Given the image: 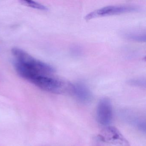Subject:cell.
I'll use <instances>...</instances> for the list:
<instances>
[{"label": "cell", "mask_w": 146, "mask_h": 146, "mask_svg": "<svg viewBox=\"0 0 146 146\" xmlns=\"http://www.w3.org/2000/svg\"><path fill=\"white\" fill-rule=\"evenodd\" d=\"M125 37L129 40L138 42L146 41V35L142 33H129L125 35Z\"/></svg>", "instance_id": "cell-7"}, {"label": "cell", "mask_w": 146, "mask_h": 146, "mask_svg": "<svg viewBox=\"0 0 146 146\" xmlns=\"http://www.w3.org/2000/svg\"><path fill=\"white\" fill-rule=\"evenodd\" d=\"M129 83L135 86H141V87H145V84H146L145 80L141 79L131 80L129 81Z\"/></svg>", "instance_id": "cell-10"}, {"label": "cell", "mask_w": 146, "mask_h": 146, "mask_svg": "<svg viewBox=\"0 0 146 146\" xmlns=\"http://www.w3.org/2000/svg\"><path fill=\"white\" fill-rule=\"evenodd\" d=\"M130 122H131L132 125H134L137 129L142 132H146V123L143 119L137 118L136 117H132L131 119Z\"/></svg>", "instance_id": "cell-8"}, {"label": "cell", "mask_w": 146, "mask_h": 146, "mask_svg": "<svg viewBox=\"0 0 146 146\" xmlns=\"http://www.w3.org/2000/svg\"><path fill=\"white\" fill-rule=\"evenodd\" d=\"M72 94L80 102L88 103L91 101L92 96L89 89L82 83L72 84Z\"/></svg>", "instance_id": "cell-6"}, {"label": "cell", "mask_w": 146, "mask_h": 146, "mask_svg": "<svg viewBox=\"0 0 146 146\" xmlns=\"http://www.w3.org/2000/svg\"><path fill=\"white\" fill-rule=\"evenodd\" d=\"M100 139L112 146H130L129 143L116 128L107 126L99 135Z\"/></svg>", "instance_id": "cell-4"}, {"label": "cell", "mask_w": 146, "mask_h": 146, "mask_svg": "<svg viewBox=\"0 0 146 146\" xmlns=\"http://www.w3.org/2000/svg\"><path fill=\"white\" fill-rule=\"evenodd\" d=\"M139 10V7L135 6H108L90 13L85 16V19L88 21L95 18L134 12Z\"/></svg>", "instance_id": "cell-3"}, {"label": "cell", "mask_w": 146, "mask_h": 146, "mask_svg": "<svg viewBox=\"0 0 146 146\" xmlns=\"http://www.w3.org/2000/svg\"><path fill=\"white\" fill-rule=\"evenodd\" d=\"M113 115L111 101L108 98H102L99 101L96 108V119L98 123L103 125H108L111 122Z\"/></svg>", "instance_id": "cell-5"}, {"label": "cell", "mask_w": 146, "mask_h": 146, "mask_svg": "<svg viewBox=\"0 0 146 146\" xmlns=\"http://www.w3.org/2000/svg\"><path fill=\"white\" fill-rule=\"evenodd\" d=\"M12 53L15 60L40 74L47 75L55 72L52 66L35 58L25 51L18 48H13Z\"/></svg>", "instance_id": "cell-2"}, {"label": "cell", "mask_w": 146, "mask_h": 146, "mask_svg": "<svg viewBox=\"0 0 146 146\" xmlns=\"http://www.w3.org/2000/svg\"><path fill=\"white\" fill-rule=\"evenodd\" d=\"M74 54H78L79 53H80V49L78 48V47H74L73 48V50L72 51Z\"/></svg>", "instance_id": "cell-11"}, {"label": "cell", "mask_w": 146, "mask_h": 146, "mask_svg": "<svg viewBox=\"0 0 146 146\" xmlns=\"http://www.w3.org/2000/svg\"><path fill=\"white\" fill-rule=\"evenodd\" d=\"M21 2L25 5L35 9H37V10H41V11H47L48 10L46 7L37 3L35 1V2L32 1H22Z\"/></svg>", "instance_id": "cell-9"}, {"label": "cell", "mask_w": 146, "mask_h": 146, "mask_svg": "<svg viewBox=\"0 0 146 146\" xmlns=\"http://www.w3.org/2000/svg\"><path fill=\"white\" fill-rule=\"evenodd\" d=\"M29 82L44 91L55 94H72V84L42 74L33 76Z\"/></svg>", "instance_id": "cell-1"}]
</instances>
